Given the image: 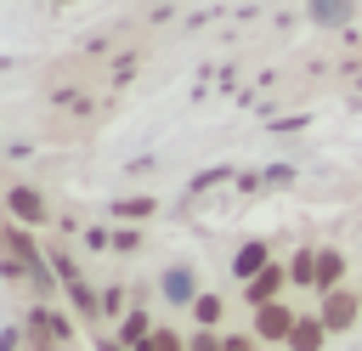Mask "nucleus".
Wrapping results in <instances>:
<instances>
[{"instance_id": "1", "label": "nucleus", "mask_w": 362, "mask_h": 351, "mask_svg": "<svg viewBox=\"0 0 362 351\" xmlns=\"http://www.w3.org/2000/svg\"><path fill=\"white\" fill-rule=\"evenodd\" d=\"M294 323H300V317H288L277 300L255 311V334H260V340H288V334H294Z\"/></svg>"}, {"instance_id": "2", "label": "nucleus", "mask_w": 362, "mask_h": 351, "mask_svg": "<svg viewBox=\"0 0 362 351\" xmlns=\"http://www.w3.org/2000/svg\"><path fill=\"white\" fill-rule=\"evenodd\" d=\"M322 323H328V328H351V323H356V294H339V289H334V294L322 300Z\"/></svg>"}, {"instance_id": "3", "label": "nucleus", "mask_w": 362, "mask_h": 351, "mask_svg": "<svg viewBox=\"0 0 362 351\" xmlns=\"http://www.w3.org/2000/svg\"><path fill=\"white\" fill-rule=\"evenodd\" d=\"M322 334H328L322 317H300L294 334H288V345H294V351H322Z\"/></svg>"}, {"instance_id": "4", "label": "nucleus", "mask_w": 362, "mask_h": 351, "mask_svg": "<svg viewBox=\"0 0 362 351\" xmlns=\"http://www.w3.org/2000/svg\"><path fill=\"white\" fill-rule=\"evenodd\" d=\"M11 215L17 221H45V198L34 187H11Z\"/></svg>"}, {"instance_id": "5", "label": "nucleus", "mask_w": 362, "mask_h": 351, "mask_svg": "<svg viewBox=\"0 0 362 351\" xmlns=\"http://www.w3.org/2000/svg\"><path fill=\"white\" fill-rule=\"evenodd\" d=\"M266 266H272V260H266V243H243V249H238V260H232V272H238V277H249V283H255Z\"/></svg>"}, {"instance_id": "6", "label": "nucleus", "mask_w": 362, "mask_h": 351, "mask_svg": "<svg viewBox=\"0 0 362 351\" xmlns=\"http://www.w3.org/2000/svg\"><path fill=\"white\" fill-rule=\"evenodd\" d=\"M28 323H34V340H40V345H62V340H68V323H62L57 311H34Z\"/></svg>"}, {"instance_id": "7", "label": "nucleus", "mask_w": 362, "mask_h": 351, "mask_svg": "<svg viewBox=\"0 0 362 351\" xmlns=\"http://www.w3.org/2000/svg\"><path fill=\"white\" fill-rule=\"evenodd\" d=\"M277 289H283V272H277V266H266V272L249 283V300H255V311H260V306H272V300H277Z\"/></svg>"}, {"instance_id": "8", "label": "nucleus", "mask_w": 362, "mask_h": 351, "mask_svg": "<svg viewBox=\"0 0 362 351\" xmlns=\"http://www.w3.org/2000/svg\"><path fill=\"white\" fill-rule=\"evenodd\" d=\"M164 294H170V300H181V306H187V300H198V294H192V272H187V266L164 272Z\"/></svg>"}, {"instance_id": "9", "label": "nucleus", "mask_w": 362, "mask_h": 351, "mask_svg": "<svg viewBox=\"0 0 362 351\" xmlns=\"http://www.w3.org/2000/svg\"><path fill=\"white\" fill-rule=\"evenodd\" d=\"M339 272H345V260H339L334 249H322V255H317V289H334Z\"/></svg>"}, {"instance_id": "10", "label": "nucleus", "mask_w": 362, "mask_h": 351, "mask_svg": "<svg viewBox=\"0 0 362 351\" xmlns=\"http://www.w3.org/2000/svg\"><path fill=\"white\" fill-rule=\"evenodd\" d=\"M192 311H198V323H204V328H209V323H221V300H215V294H198V300H192Z\"/></svg>"}, {"instance_id": "11", "label": "nucleus", "mask_w": 362, "mask_h": 351, "mask_svg": "<svg viewBox=\"0 0 362 351\" xmlns=\"http://www.w3.org/2000/svg\"><path fill=\"white\" fill-rule=\"evenodd\" d=\"M288 277H294V283H317V255L305 249V255L294 260V272H288Z\"/></svg>"}, {"instance_id": "12", "label": "nucleus", "mask_w": 362, "mask_h": 351, "mask_svg": "<svg viewBox=\"0 0 362 351\" xmlns=\"http://www.w3.org/2000/svg\"><path fill=\"white\" fill-rule=\"evenodd\" d=\"M141 334H147V317H141V311H130V317H124V340H130V345H141Z\"/></svg>"}, {"instance_id": "13", "label": "nucleus", "mask_w": 362, "mask_h": 351, "mask_svg": "<svg viewBox=\"0 0 362 351\" xmlns=\"http://www.w3.org/2000/svg\"><path fill=\"white\" fill-rule=\"evenodd\" d=\"M317 17H328V23H339V17H345V0H317Z\"/></svg>"}, {"instance_id": "14", "label": "nucleus", "mask_w": 362, "mask_h": 351, "mask_svg": "<svg viewBox=\"0 0 362 351\" xmlns=\"http://www.w3.org/2000/svg\"><path fill=\"white\" fill-rule=\"evenodd\" d=\"M147 209H153V198H124L119 204V215H147Z\"/></svg>"}, {"instance_id": "15", "label": "nucleus", "mask_w": 362, "mask_h": 351, "mask_svg": "<svg viewBox=\"0 0 362 351\" xmlns=\"http://www.w3.org/2000/svg\"><path fill=\"white\" fill-rule=\"evenodd\" d=\"M221 351H255V340H249V334H226V340H221Z\"/></svg>"}, {"instance_id": "16", "label": "nucleus", "mask_w": 362, "mask_h": 351, "mask_svg": "<svg viewBox=\"0 0 362 351\" xmlns=\"http://www.w3.org/2000/svg\"><path fill=\"white\" fill-rule=\"evenodd\" d=\"M153 351H181V340L175 334H153Z\"/></svg>"}]
</instances>
